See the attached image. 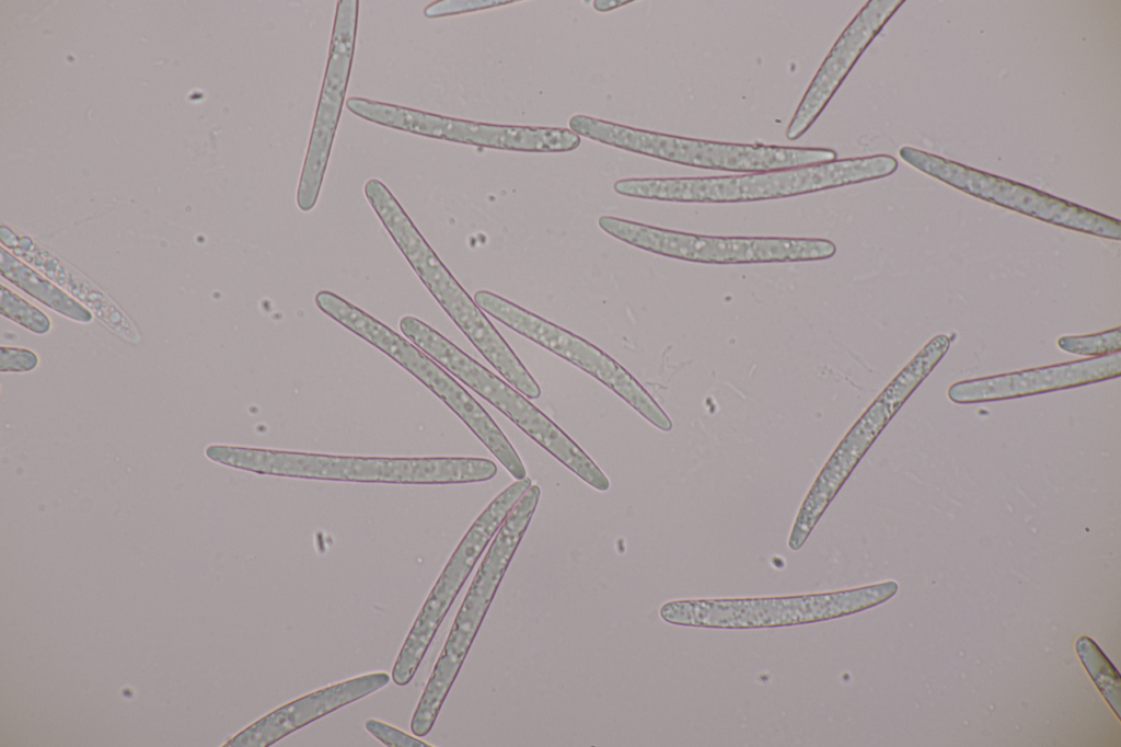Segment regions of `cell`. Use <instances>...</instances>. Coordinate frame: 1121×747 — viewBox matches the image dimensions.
<instances>
[{
	"instance_id": "8",
	"label": "cell",
	"mask_w": 1121,
	"mask_h": 747,
	"mask_svg": "<svg viewBox=\"0 0 1121 747\" xmlns=\"http://www.w3.org/2000/svg\"><path fill=\"white\" fill-rule=\"evenodd\" d=\"M316 307L326 315L388 355L447 404L501 463L511 460L516 449L485 409L438 363L333 291L315 295Z\"/></svg>"
},
{
	"instance_id": "9",
	"label": "cell",
	"mask_w": 1121,
	"mask_h": 747,
	"mask_svg": "<svg viewBox=\"0 0 1121 747\" xmlns=\"http://www.w3.org/2000/svg\"><path fill=\"white\" fill-rule=\"evenodd\" d=\"M599 227L625 243L662 256L705 264L808 262L832 257L835 244L819 238L716 237L662 229L612 216Z\"/></svg>"
},
{
	"instance_id": "21",
	"label": "cell",
	"mask_w": 1121,
	"mask_h": 747,
	"mask_svg": "<svg viewBox=\"0 0 1121 747\" xmlns=\"http://www.w3.org/2000/svg\"><path fill=\"white\" fill-rule=\"evenodd\" d=\"M1058 347L1071 354L1099 357L1121 350V329L1117 326L1107 331L1086 335H1065L1056 341Z\"/></svg>"
},
{
	"instance_id": "24",
	"label": "cell",
	"mask_w": 1121,
	"mask_h": 747,
	"mask_svg": "<svg viewBox=\"0 0 1121 747\" xmlns=\"http://www.w3.org/2000/svg\"><path fill=\"white\" fill-rule=\"evenodd\" d=\"M38 365V356L27 349L20 347L0 348V370L2 372H24L35 369Z\"/></svg>"
},
{
	"instance_id": "11",
	"label": "cell",
	"mask_w": 1121,
	"mask_h": 747,
	"mask_svg": "<svg viewBox=\"0 0 1121 747\" xmlns=\"http://www.w3.org/2000/svg\"><path fill=\"white\" fill-rule=\"evenodd\" d=\"M474 300L497 321L602 382L657 428H672L669 416L639 381L592 343L492 291L477 290Z\"/></svg>"
},
{
	"instance_id": "3",
	"label": "cell",
	"mask_w": 1121,
	"mask_h": 747,
	"mask_svg": "<svg viewBox=\"0 0 1121 747\" xmlns=\"http://www.w3.org/2000/svg\"><path fill=\"white\" fill-rule=\"evenodd\" d=\"M541 490L532 484L510 510L478 566L457 612L411 720L414 735L426 736L455 680L501 579L534 515Z\"/></svg>"
},
{
	"instance_id": "12",
	"label": "cell",
	"mask_w": 1121,
	"mask_h": 747,
	"mask_svg": "<svg viewBox=\"0 0 1121 747\" xmlns=\"http://www.w3.org/2000/svg\"><path fill=\"white\" fill-rule=\"evenodd\" d=\"M516 503V496L502 490L460 540L398 652L391 673L395 685L406 686L414 678L454 599Z\"/></svg>"
},
{
	"instance_id": "19",
	"label": "cell",
	"mask_w": 1121,
	"mask_h": 747,
	"mask_svg": "<svg viewBox=\"0 0 1121 747\" xmlns=\"http://www.w3.org/2000/svg\"><path fill=\"white\" fill-rule=\"evenodd\" d=\"M2 277L56 312L79 322H90L91 311L70 295L19 261L3 248L0 254Z\"/></svg>"
},
{
	"instance_id": "15",
	"label": "cell",
	"mask_w": 1121,
	"mask_h": 747,
	"mask_svg": "<svg viewBox=\"0 0 1121 747\" xmlns=\"http://www.w3.org/2000/svg\"><path fill=\"white\" fill-rule=\"evenodd\" d=\"M1121 373V353L1090 357L1008 373L962 380L947 391L954 403L969 404L1014 399L1090 384Z\"/></svg>"
},
{
	"instance_id": "16",
	"label": "cell",
	"mask_w": 1121,
	"mask_h": 747,
	"mask_svg": "<svg viewBox=\"0 0 1121 747\" xmlns=\"http://www.w3.org/2000/svg\"><path fill=\"white\" fill-rule=\"evenodd\" d=\"M390 678L385 671L369 673L299 697L252 723L226 746H270L300 727L378 691Z\"/></svg>"
},
{
	"instance_id": "23",
	"label": "cell",
	"mask_w": 1121,
	"mask_h": 747,
	"mask_svg": "<svg viewBox=\"0 0 1121 747\" xmlns=\"http://www.w3.org/2000/svg\"><path fill=\"white\" fill-rule=\"evenodd\" d=\"M366 729L386 746L392 747H426L429 744L417 739L407 733L393 727L382 721L369 719L365 723Z\"/></svg>"
},
{
	"instance_id": "4",
	"label": "cell",
	"mask_w": 1121,
	"mask_h": 747,
	"mask_svg": "<svg viewBox=\"0 0 1121 747\" xmlns=\"http://www.w3.org/2000/svg\"><path fill=\"white\" fill-rule=\"evenodd\" d=\"M398 326L408 341L499 410L583 482L600 492L610 489L609 479L594 461L511 384L418 318L405 315Z\"/></svg>"
},
{
	"instance_id": "14",
	"label": "cell",
	"mask_w": 1121,
	"mask_h": 747,
	"mask_svg": "<svg viewBox=\"0 0 1121 747\" xmlns=\"http://www.w3.org/2000/svg\"><path fill=\"white\" fill-rule=\"evenodd\" d=\"M903 0H869L840 34L805 91L785 137L797 140L816 122L859 56Z\"/></svg>"
},
{
	"instance_id": "1",
	"label": "cell",
	"mask_w": 1121,
	"mask_h": 747,
	"mask_svg": "<svg viewBox=\"0 0 1121 747\" xmlns=\"http://www.w3.org/2000/svg\"><path fill=\"white\" fill-rule=\"evenodd\" d=\"M208 459L257 474L346 482L457 484L483 482L497 473L487 458H390L327 455L213 444Z\"/></svg>"
},
{
	"instance_id": "10",
	"label": "cell",
	"mask_w": 1121,
	"mask_h": 747,
	"mask_svg": "<svg viewBox=\"0 0 1121 747\" xmlns=\"http://www.w3.org/2000/svg\"><path fill=\"white\" fill-rule=\"evenodd\" d=\"M899 156L915 169L976 198L1066 229L1121 239L1118 219L1033 187L912 147L900 148Z\"/></svg>"
},
{
	"instance_id": "6",
	"label": "cell",
	"mask_w": 1121,
	"mask_h": 747,
	"mask_svg": "<svg viewBox=\"0 0 1121 747\" xmlns=\"http://www.w3.org/2000/svg\"><path fill=\"white\" fill-rule=\"evenodd\" d=\"M379 219L421 283L484 358L520 393L529 399L540 398L538 382L440 261L401 204L386 206Z\"/></svg>"
},
{
	"instance_id": "13",
	"label": "cell",
	"mask_w": 1121,
	"mask_h": 747,
	"mask_svg": "<svg viewBox=\"0 0 1121 747\" xmlns=\"http://www.w3.org/2000/svg\"><path fill=\"white\" fill-rule=\"evenodd\" d=\"M358 4V0H339L336 5L326 68L297 188V205L303 212L312 210L317 202L337 130L355 53Z\"/></svg>"
},
{
	"instance_id": "25",
	"label": "cell",
	"mask_w": 1121,
	"mask_h": 747,
	"mask_svg": "<svg viewBox=\"0 0 1121 747\" xmlns=\"http://www.w3.org/2000/svg\"><path fill=\"white\" fill-rule=\"evenodd\" d=\"M509 3V1H437L429 4L424 14L427 18H439L467 12L475 9L496 7V4Z\"/></svg>"
},
{
	"instance_id": "22",
	"label": "cell",
	"mask_w": 1121,
	"mask_h": 747,
	"mask_svg": "<svg viewBox=\"0 0 1121 747\" xmlns=\"http://www.w3.org/2000/svg\"><path fill=\"white\" fill-rule=\"evenodd\" d=\"M0 311L3 317L34 333L45 334L50 330L51 323L44 312L4 285H1Z\"/></svg>"
},
{
	"instance_id": "5",
	"label": "cell",
	"mask_w": 1121,
	"mask_h": 747,
	"mask_svg": "<svg viewBox=\"0 0 1121 747\" xmlns=\"http://www.w3.org/2000/svg\"><path fill=\"white\" fill-rule=\"evenodd\" d=\"M569 129L579 136L663 161L718 171L756 173L837 160L831 148L735 143L655 133L586 115H574Z\"/></svg>"
},
{
	"instance_id": "2",
	"label": "cell",
	"mask_w": 1121,
	"mask_h": 747,
	"mask_svg": "<svg viewBox=\"0 0 1121 747\" xmlns=\"http://www.w3.org/2000/svg\"><path fill=\"white\" fill-rule=\"evenodd\" d=\"M898 161L889 154L844 158L831 162L725 176L623 179L615 193L678 203H743L791 197L886 177Z\"/></svg>"
},
{
	"instance_id": "18",
	"label": "cell",
	"mask_w": 1121,
	"mask_h": 747,
	"mask_svg": "<svg viewBox=\"0 0 1121 747\" xmlns=\"http://www.w3.org/2000/svg\"><path fill=\"white\" fill-rule=\"evenodd\" d=\"M12 250L42 271L47 277L69 290L90 309L94 310L99 319L119 336L129 342H139L140 336L129 320L101 290L92 286L86 279H83L80 275L74 276L71 268H66L54 256L45 255L44 253L42 255L38 254V252H35V246L20 245V248H12Z\"/></svg>"
},
{
	"instance_id": "7",
	"label": "cell",
	"mask_w": 1121,
	"mask_h": 747,
	"mask_svg": "<svg viewBox=\"0 0 1121 747\" xmlns=\"http://www.w3.org/2000/svg\"><path fill=\"white\" fill-rule=\"evenodd\" d=\"M898 590L889 581L846 590L789 597L677 599L664 602L660 618L674 625L755 629L824 621L877 606Z\"/></svg>"
},
{
	"instance_id": "17",
	"label": "cell",
	"mask_w": 1121,
	"mask_h": 747,
	"mask_svg": "<svg viewBox=\"0 0 1121 747\" xmlns=\"http://www.w3.org/2000/svg\"><path fill=\"white\" fill-rule=\"evenodd\" d=\"M950 344L951 340L946 334L935 335L928 341L878 395L855 427L872 441L904 401L946 355Z\"/></svg>"
},
{
	"instance_id": "20",
	"label": "cell",
	"mask_w": 1121,
	"mask_h": 747,
	"mask_svg": "<svg viewBox=\"0 0 1121 747\" xmlns=\"http://www.w3.org/2000/svg\"><path fill=\"white\" fill-rule=\"evenodd\" d=\"M1076 651L1083 665L1088 670L1094 682L1101 691L1110 706L1114 710L1120 703V676L1109 659L1100 651L1097 644L1088 636H1080L1076 641Z\"/></svg>"
}]
</instances>
